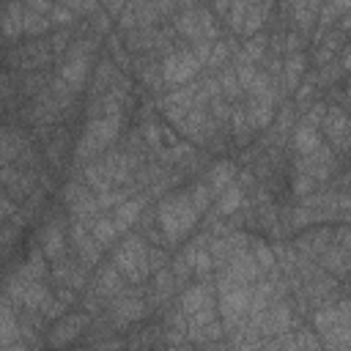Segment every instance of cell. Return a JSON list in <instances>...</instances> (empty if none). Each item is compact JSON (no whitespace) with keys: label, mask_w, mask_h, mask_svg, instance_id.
I'll return each mask as SVG.
<instances>
[{"label":"cell","mask_w":351,"mask_h":351,"mask_svg":"<svg viewBox=\"0 0 351 351\" xmlns=\"http://www.w3.org/2000/svg\"><path fill=\"white\" fill-rule=\"evenodd\" d=\"M197 217H200V214H197V208L189 203L186 195H173V197L162 200L159 208H156L159 230H162L165 241H170V244L181 241V239L195 228Z\"/></svg>","instance_id":"6da1fadb"},{"label":"cell","mask_w":351,"mask_h":351,"mask_svg":"<svg viewBox=\"0 0 351 351\" xmlns=\"http://www.w3.org/2000/svg\"><path fill=\"white\" fill-rule=\"evenodd\" d=\"M121 132V115H99V118H90L80 143H77V162L85 165L90 162L93 156L104 154L107 145L118 137Z\"/></svg>","instance_id":"7a4b0ae2"},{"label":"cell","mask_w":351,"mask_h":351,"mask_svg":"<svg viewBox=\"0 0 351 351\" xmlns=\"http://www.w3.org/2000/svg\"><path fill=\"white\" fill-rule=\"evenodd\" d=\"M112 266L129 277L132 282H143L151 269H148V247L140 236H126V241L115 250V258H112Z\"/></svg>","instance_id":"3957f363"},{"label":"cell","mask_w":351,"mask_h":351,"mask_svg":"<svg viewBox=\"0 0 351 351\" xmlns=\"http://www.w3.org/2000/svg\"><path fill=\"white\" fill-rule=\"evenodd\" d=\"M250 296H252V285H236V288L219 293V315H222L225 332H233L244 321L247 307H250Z\"/></svg>","instance_id":"277c9868"},{"label":"cell","mask_w":351,"mask_h":351,"mask_svg":"<svg viewBox=\"0 0 351 351\" xmlns=\"http://www.w3.org/2000/svg\"><path fill=\"white\" fill-rule=\"evenodd\" d=\"M197 71H200V63H197V58L189 49L170 52L162 60V80L167 85H186Z\"/></svg>","instance_id":"5b68a950"},{"label":"cell","mask_w":351,"mask_h":351,"mask_svg":"<svg viewBox=\"0 0 351 351\" xmlns=\"http://www.w3.org/2000/svg\"><path fill=\"white\" fill-rule=\"evenodd\" d=\"M219 269H225L239 285H252V282H258V277H261V266L255 263V258H252L250 250H239V252H233Z\"/></svg>","instance_id":"8992f818"},{"label":"cell","mask_w":351,"mask_h":351,"mask_svg":"<svg viewBox=\"0 0 351 351\" xmlns=\"http://www.w3.org/2000/svg\"><path fill=\"white\" fill-rule=\"evenodd\" d=\"M288 326H291V307L274 296L258 321V335H282Z\"/></svg>","instance_id":"52a82bcc"},{"label":"cell","mask_w":351,"mask_h":351,"mask_svg":"<svg viewBox=\"0 0 351 351\" xmlns=\"http://www.w3.org/2000/svg\"><path fill=\"white\" fill-rule=\"evenodd\" d=\"M88 324H90V318L85 313H74V315H66V318L60 315L58 324H55V329H49V346H66V343H71L74 337H80L88 329Z\"/></svg>","instance_id":"ba28073f"},{"label":"cell","mask_w":351,"mask_h":351,"mask_svg":"<svg viewBox=\"0 0 351 351\" xmlns=\"http://www.w3.org/2000/svg\"><path fill=\"white\" fill-rule=\"evenodd\" d=\"M274 99H277L274 88L263 96H250V107L244 110V115H247L252 129H266L274 121Z\"/></svg>","instance_id":"9c48e42d"},{"label":"cell","mask_w":351,"mask_h":351,"mask_svg":"<svg viewBox=\"0 0 351 351\" xmlns=\"http://www.w3.org/2000/svg\"><path fill=\"white\" fill-rule=\"evenodd\" d=\"M145 208V195H137V197H126L123 203H118L112 208V222H115V230L118 233H126L143 214Z\"/></svg>","instance_id":"30bf717a"},{"label":"cell","mask_w":351,"mask_h":351,"mask_svg":"<svg viewBox=\"0 0 351 351\" xmlns=\"http://www.w3.org/2000/svg\"><path fill=\"white\" fill-rule=\"evenodd\" d=\"M315 329L321 335L332 332L335 326H348V302H340V304H324L318 313H315Z\"/></svg>","instance_id":"8fae6325"},{"label":"cell","mask_w":351,"mask_h":351,"mask_svg":"<svg viewBox=\"0 0 351 351\" xmlns=\"http://www.w3.org/2000/svg\"><path fill=\"white\" fill-rule=\"evenodd\" d=\"M88 58L85 55H77V52H66V58H63V63H60V77L77 90V88H82V82L88 80Z\"/></svg>","instance_id":"7c38bea8"},{"label":"cell","mask_w":351,"mask_h":351,"mask_svg":"<svg viewBox=\"0 0 351 351\" xmlns=\"http://www.w3.org/2000/svg\"><path fill=\"white\" fill-rule=\"evenodd\" d=\"M145 313H148L145 302H143L140 296H132V293L118 296V302L112 304V318H115L118 324H132V321H140Z\"/></svg>","instance_id":"4fadbf2b"},{"label":"cell","mask_w":351,"mask_h":351,"mask_svg":"<svg viewBox=\"0 0 351 351\" xmlns=\"http://www.w3.org/2000/svg\"><path fill=\"white\" fill-rule=\"evenodd\" d=\"M321 126L329 132V140L337 145V148H346V140H348V121H346V112L340 107H329L321 118Z\"/></svg>","instance_id":"5bb4252c"},{"label":"cell","mask_w":351,"mask_h":351,"mask_svg":"<svg viewBox=\"0 0 351 351\" xmlns=\"http://www.w3.org/2000/svg\"><path fill=\"white\" fill-rule=\"evenodd\" d=\"M41 252H44V258H49V261H60L63 258V252H66V233H63V228L58 225V222H49L44 230H41Z\"/></svg>","instance_id":"9a60e30c"},{"label":"cell","mask_w":351,"mask_h":351,"mask_svg":"<svg viewBox=\"0 0 351 351\" xmlns=\"http://www.w3.org/2000/svg\"><path fill=\"white\" fill-rule=\"evenodd\" d=\"M203 307H217V302H214V291L203 282V285H192V288H186L184 291V296H181V313L184 315H192L195 310H203Z\"/></svg>","instance_id":"2e32d148"},{"label":"cell","mask_w":351,"mask_h":351,"mask_svg":"<svg viewBox=\"0 0 351 351\" xmlns=\"http://www.w3.org/2000/svg\"><path fill=\"white\" fill-rule=\"evenodd\" d=\"M22 22H25V8H22V0H11L3 11V19H0V33L5 38H16L22 36Z\"/></svg>","instance_id":"e0dca14e"},{"label":"cell","mask_w":351,"mask_h":351,"mask_svg":"<svg viewBox=\"0 0 351 351\" xmlns=\"http://www.w3.org/2000/svg\"><path fill=\"white\" fill-rule=\"evenodd\" d=\"M19 343V321L14 315V307L8 302H0V346H16Z\"/></svg>","instance_id":"ac0fdd59"},{"label":"cell","mask_w":351,"mask_h":351,"mask_svg":"<svg viewBox=\"0 0 351 351\" xmlns=\"http://www.w3.org/2000/svg\"><path fill=\"white\" fill-rule=\"evenodd\" d=\"M241 200H244V189H241V184L230 181V184L217 195V214H222V217L236 214V211L241 208Z\"/></svg>","instance_id":"d6986e66"},{"label":"cell","mask_w":351,"mask_h":351,"mask_svg":"<svg viewBox=\"0 0 351 351\" xmlns=\"http://www.w3.org/2000/svg\"><path fill=\"white\" fill-rule=\"evenodd\" d=\"M321 266L335 271L337 277H346V269H348V247H340V244H329L321 250Z\"/></svg>","instance_id":"ffe728a7"},{"label":"cell","mask_w":351,"mask_h":351,"mask_svg":"<svg viewBox=\"0 0 351 351\" xmlns=\"http://www.w3.org/2000/svg\"><path fill=\"white\" fill-rule=\"evenodd\" d=\"M49 296H52V293H49V288H47L41 280H33V282H27V285H25L19 304H22L27 313H36V310H41V304H44Z\"/></svg>","instance_id":"44dd1931"},{"label":"cell","mask_w":351,"mask_h":351,"mask_svg":"<svg viewBox=\"0 0 351 351\" xmlns=\"http://www.w3.org/2000/svg\"><path fill=\"white\" fill-rule=\"evenodd\" d=\"M69 208H71V217H74V219H80V222L93 219V217L99 214V203H96V195L90 192V186H88L77 200H71V203H69Z\"/></svg>","instance_id":"7402d4cb"},{"label":"cell","mask_w":351,"mask_h":351,"mask_svg":"<svg viewBox=\"0 0 351 351\" xmlns=\"http://www.w3.org/2000/svg\"><path fill=\"white\" fill-rule=\"evenodd\" d=\"M85 184H88L90 189H96V192H107V189L115 186V184H112V176H110V170L101 165V159H99V162H90V165L85 167Z\"/></svg>","instance_id":"603a6c76"},{"label":"cell","mask_w":351,"mask_h":351,"mask_svg":"<svg viewBox=\"0 0 351 351\" xmlns=\"http://www.w3.org/2000/svg\"><path fill=\"white\" fill-rule=\"evenodd\" d=\"M176 30L184 33L189 41H197L203 38V30H200V19H197V8H186L176 16Z\"/></svg>","instance_id":"cb8c5ba5"},{"label":"cell","mask_w":351,"mask_h":351,"mask_svg":"<svg viewBox=\"0 0 351 351\" xmlns=\"http://www.w3.org/2000/svg\"><path fill=\"white\" fill-rule=\"evenodd\" d=\"M302 71H304V55L302 52H291L285 58V66H282V85H285V90H293L299 85Z\"/></svg>","instance_id":"d4e9b609"},{"label":"cell","mask_w":351,"mask_h":351,"mask_svg":"<svg viewBox=\"0 0 351 351\" xmlns=\"http://www.w3.org/2000/svg\"><path fill=\"white\" fill-rule=\"evenodd\" d=\"M233 176H236V167H233L230 162H219V165H214V167H211V178H208V189H211V195L217 197V195L233 181Z\"/></svg>","instance_id":"484cf974"},{"label":"cell","mask_w":351,"mask_h":351,"mask_svg":"<svg viewBox=\"0 0 351 351\" xmlns=\"http://www.w3.org/2000/svg\"><path fill=\"white\" fill-rule=\"evenodd\" d=\"M96 293L99 296H115V293H121V271L115 269V266H104L101 271H99V280H96Z\"/></svg>","instance_id":"4316f807"},{"label":"cell","mask_w":351,"mask_h":351,"mask_svg":"<svg viewBox=\"0 0 351 351\" xmlns=\"http://www.w3.org/2000/svg\"><path fill=\"white\" fill-rule=\"evenodd\" d=\"M293 145H296V151H299L302 156L310 154V151H315V148L321 145L318 129H315V126H299L296 134H293Z\"/></svg>","instance_id":"83f0119b"},{"label":"cell","mask_w":351,"mask_h":351,"mask_svg":"<svg viewBox=\"0 0 351 351\" xmlns=\"http://www.w3.org/2000/svg\"><path fill=\"white\" fill-rule=\"evenodd\" d=\"M90 236H93L99 244H110V241H115L118 230H115L112 217H96V219L90 222Z\"/></svg>","instance_id":"f1b7e54d"},{"label":"cell","mask_w":351,"mask_h":351,"mask_svg":"<svg viewBox=\"0 0 351 351\" xmlns=\"http://www.w3.org/2000/svg\"><path fill=\"white\" fill-rule=\"evenodd\" d=\"M263 55H266V36L261 38V36L255 33V36H250V41L244 44V49L239 52V63H241V60L258 63V60H263Z\"/></svg>","instance_id":"f546056e"},{"label":"cell","mask_w":351,"mask_h":351,"mask_svg":"<svg viewBox=\"0 0 351 351\" xmlns=\"http://www.w3.org/2000/svg\"><path fill=\"white\" fill-rule=\"evenodd\" d=\"M47 27H49V16H47V14H38V11L25 8L22 33H27V36H41V33H47Z\"/></svg>","instance_id":"4dcf8cb0"},{"label":"cell","mask_w":351,"mask_h":351,"mask_svg":"<svg viewBox=\"0 0 351 351\" xmlns=\"http://www.w3.org/2000/svg\"><path fill=\"white\" fill-rule=\"evenodd\" d=\"M173 282H176V274H173L170 269H159V271H156V280H154V299H156V302L170 299Z\"/></svg>","instance_id":"1f68e13d"},{"label":"cell","mask_w":351,"mask_h":351,"mask_svg":"<svg viewBox=\"0 0 351 351\" xmlns=\"http://www.w3.org/2000/svg\"><path fill=\"white\" fill-rule=\"evenodd\" d=\"M293 16H296V25L302 33H310L313 25H315V16H318V8L310 5V3H302V5H293Z\"/></svg>","instance_id":"d6a6232c"},{"label":"cell","mask_w":351,"mask_h":351,"mask_svg":"<svg viewBox=\"0 0 351 351\" xmlns=\"http://www.w3.org/2000/svg\"><path fill=\"white\" fill-rule=\"evenodd\" d=\"M186 197H189V203L197 208V214H203V211L211 206V200H214V195H211L208 184H195V186L186 192Z\"/></svg>","instance_id":"836d02e7"},{"label":"cell","mask_w":351,"mask_h":351,"mask_svg":"<svg viewBox=\"0 0 351 351\" xmlns=\"http://www.w3.org/2000/svg\"><path fill=\"white\" fill-rule=\"evenodd\" d=\"M252 258L263 271H274L277 269V258H274L271 247H266L263 241H252Z\"/></svg>","instance_id":"e575fe53"},{"label":"cell","mask_w":351,"mask_h":351,"mask_svg":"<svg viewBox=\"0 0 351 351\" xmlns=\"http://www.w3.org/2000/svg\"><path fill=\"white\" fill-rule=\"evenodd\" d=\"M217 80H219V90H222V96H225V99H236V96L241 93V88H239V80H236V71H233V69H222Z\"/></svg>","instance_id":"d590c367"},{"label":"cell","mask_w":351,"mask_h":351,"mask_svg":"<svg viewBox=\"0 0 351 351\" xmlns=\"http://www.w3.org/2000/svg\"><path fill=\"white\" fill-rule=\"evenodd\" d=\"M228 55H230V44H225V41H211V52H208V63L206 66H225V60H228Z\"/></svg>","instance_id":"8d00e7d4"},{"label":"cell","mask_w":351,"mask_h":351,"mask_svg":"<svg viewBox=\"0 0 351 351\" xmlns=\"http://www.w3.org/2000/svg\"><path fill=\"white\" fill-rule=\"evenodd\" d=\"M44 85H47V77H44V74H27V77L19 82V90H22L25 96H36V93L44 90Z\"/></svg>","instance_id":"74e56055"},{"label":"cell","mask_w":351,"mask_h":351,"mask_svg":"<svg viewBox=\"0 0 351 351\" xmlns=\"http://www.w3.org/2000/svg\"><path fill=\"white\" fill-rule=\"evenodd\" d=\"M244 16H247V8L241 3H236V0H230V5H228V22H230V30L233 33H241Z\"/></svg>","instance_id":"f35d334b"},{"label":"cell","mask_w":351,"mask_h":351,"mask_svg":"<svg viewBox=\"0 0 351 351\" xmlns=\"http://www.w3.org/2000/svg\"><path fill=\"white\" fill-rule=\"evenodd\" d=\"M49 19H52L55 25H60V27H69V25H74V11H71L69 5L55 3L52 11H49Z\"/></svg>","instance_id":"ab89813d"},{"label":"cell","mask_w":351,"mask_h":351,"mask_svg":"<svg viewBox=\"0 0 351 351\" xmlns=\"http://www.w3.org/2000/svg\"><path fill=\"white\" fill-rule=\"evenodd\" d=\"M233 71H236V80H239V88H241V90H247L258 69H255V63H247V60H241V63H239V66H236Z\"/></svg>","instance_id":"60d3db41"},{"label":"cell","mask_w":351,"mask_h":351,"mask_svg":"<svg viewBox=\"0 0 351 351\" xmlns=\"http://www.w3.org/2000/svg\"><path fill=\"white\" fill-rule=\"evenodd\" d=\"M41 315H44V318H52V321H58L60 315H66V304H63L58 296H55V299L49 296V299L41 304Z\"/></svg>","instance_id":"b9f144b4"},{"label":"cell","mask_w":351,"mask_h":351,"mask_svg":"<svg viewBox=\"0 0 351 351\" xmlns=\"http://www.w3.org/2000/svg\"><path fill=\"white\" fill-rule=\"evenodd\" d=\"M291 343H293V348H321V340L315 337V335H310V332H296V335H291Z\"/></svg>","instance_id":"7bdbcfd3"},{"label":"cell","mask_w":351,"mask_h":351,"mask_svg":"<svg viewBox=\"0 0 351 351\" xmlns=\"http://www.w3.org/2000/svg\"><path fill=\"white\" fill-rule=\"evenodd\" d=\"M189 52L197 58L200 66H206V63H208V52H211V38H197V41H192V49H189Z\"/></svg>","instance_id":"ee69618b"},{"label":"cell","mask_w":351,"mask_h":351,"mask_svg":"<svg viewBox=\"0 0 351 351\" xmlns=\"http://www.w3.org/2000/svg\"><path fill=\"white\" fill-rule=\"evenodd\" d=\"M165 263H167V252L165 250H148V269L151 271L165 269Z\"/></svg>","instance_id":"f6af8a7d"},{"label":"cell","mask_w":351,"mask_h":351,"mask_svg":"<svg viewBox=\"0 0 351 351\" xmlns=\"http://www.w3.org/2000/svg\"><path fill=\"white\" fill-rule=\"evenodd\" d=\"M324 112H326V107H324V104H313V107H310V112L304 115V126H318V123H321V118H324Z\"/></svg>","instance_id":"bcb514c9"},{"label":"cell","mask_w":351,"mask_h":351,"mask_svg":"<svg viewBox=\"0 0 351 351\" xmlns=\"http://www.w3.org/2000/svg\"><path fill=\"white\" fill-rule=\"evenodd\" d=\"M143 134H145V140H148L154 148H159V140H162V129H159L156 123H145V126H143Z\"/></svg>","instance_id":"7dc6e473"},{"label":"cell","mask_w":351,"mask_h":351,"mask_svg":"<svg viewBox=\"0 0 351 351\" xmlns=\"http://www.w3.org/2000/svg\"><path fill=\"white\" fill-rule=\"evenodd\" d=\"M52 0H25V8H30V11H38V14H49L52 11Z\"/></svg>","instance_id":"c3c4849f"},{"label":"cell","mask_w":351,"mask_h":351,"mask_svg":"<svg viewBox=\"0 0 351 351\" xmlns=\"http://www.w3.org/2000/svg\"><path fill=\"white\" fill-rule=\"evenodd\" d=\"M11 93H14V82H11V77H8V74H0V101L8 99Z\"/></svg>","instance_id":"681fc988"},{"label":"cell","mask_w":351,"mask_h":351,"mask_svg":"<svg viewBox=\"0 0 351 351\" xmlns=\"http://www.w3.org/2000/svg\"><path fill=\"white\" fill-rule=\"evenodd\" d=\"M14 217V197H0V219Z\"/></svg>","instance_id":"f907efd6"},{"label":"cell","mask_w":351,"mask_h":351,"mask_svg":"<svg viewBox=\"0 0 351 351\" xmlns=\"http://www.w3.org/2000/svg\"><path fill=\"white\" fill-rule=\"evenodd\" d=\"M16 230H19V228H16L14 222H11L8 228H3V230H0V244H11V241H14V236H16Z\"/></svg>","instance_id":"816d5d0a"},{"label":"cell","mask_w":351,"mask_h":351,"mask_svg":"<svg viewBox=\"0 0 351 351\" xmlns=\"http://www.w3.org/2000/svg\"><path fill=\"white\" fill-rule=\"evenodd\" d=\"M58 299L63 302V304H71L77 296H74V288H69V285H60V291H58Z\"/></svg>","instance_id":"f5cc1de1"},{"label":"cell","mask_w":351,"mask_h":351,"mask_svg":"<svg viewBox=\"0 0 351 351\" xmlns=\"http://www.w3.org/2000/svg\"><path fill=\"white\" fill-rule=\"evenodd\" d=\"M299 47H302L299 44V36L296 33H288L285 36V52H299Z\"/></svg>","instance_id":"db71d44e"},{"label":"cell","mask_w":351,"mask_h":351,"mask_svg":"<svg viewBox=\"0 0 351 351\" xmlns=\"http://www.w3.org/2000/svg\"><path fill=\"white\" fill-rule=\"evenodd\" d=\"M329 3H332L340 14H346V11H348V5H351V0H329Z\"/></svg>","instance_id":"11a10c76"},{"label":"cell","mask_w":351,"mask_h":351,"mask_svg":"<svg viewBox=\"0 0 351 351\" xmlns=\"http://www.w3.org/2000/svg\"><path fill=\"white\" fill-rule=\"evenodd\" d=\"M228 5H230V0H214V8L219 14H228Z\"/></svg>","instance_id":"9f6ffc18"},{"label":"cell","mask_w":351,"mask_h":351,"mask_svg":"<svg viewBox=\"0 0 351 351\" xmlns=\"http://www.w3.org/2000/svg\"><path fill=\"white\" fill-rule=\"evenodd\" d=\"M173 3H178V5H189L192 0H173Z\"/></svg>","instance_id":"6f0895ef"},{"label":"cell","mask_w":351,"mask_h":351,"mask_svg":"<svg viewBox=\"0 0 351 351\" xmlns=\"http://www.w3.org/2000/svg\"><path fill=\"white\" fill-rule=\"evenodd\" d=\"M0 110H3V101H0Z\"/></svg>","instance_id":"680465c9"},{"label":"cell","mask_w":351,"mask_h":351,"mask_svg":"<svg viewBox=\"0 0 351 351\" xmlns=\"http://www.w3.org/2000/svg\"><path fill=\"white\" fill-rule=\"evenodd\" d=\"M0 19H3V11H0Z\"/></svg>","instance_id":"91938a15"},{"label":"cell","mask_w":351,"mask_h":351,"mask_svg":"<svg viewBox=\"0 0 351 351\" xmlns=\"http://www.w3.org/2000/svg\"><path fill=\"white\" fill-rule=\"evenodd\" d=\"M104 3H110V0H104Z\"/></svg>","instance_id":"94428289"}]
</instances>
